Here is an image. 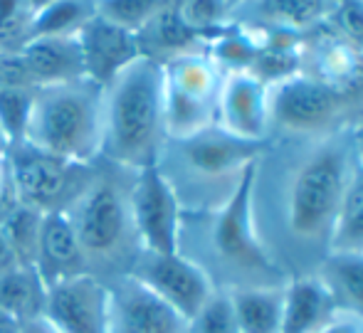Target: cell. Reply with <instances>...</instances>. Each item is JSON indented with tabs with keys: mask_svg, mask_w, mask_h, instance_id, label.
Here are the masks:
<instances>
[{
	"mask_svg": "<svg viewBox=\"0 0 363 333\" xmlns=\"http://www.w3.org/2000/svg\"><path fill=\"white\" fill-rule=\"evenodd\" d=\"M134 173L99 158L79 196L65 208L79 239L86 274L106 284L129 274L141 254L129 205Z\"/></svg>",
	"mask_w": 363,
	"mask_h": 333,
	"instance_id": "6da1fadb",
	"label": "cell"
},
{
	"mask_svg": "<svg viewBox=\"0 0 363 333\" xmlns=\"http://www.w3.org/2000/svg\"><path fill=\"white\" fill-rule=\"evenodd\" d=\"M163 141V69L136 57L104 86L101 158L126 171H144L156 166Z\"/></svg>",
	"mask_w": 363,
	"mask_h": 333,
	"instance_id": "7a4b0ae2",
	"label": "cell"
},
{
	"mask_svg": "<svg viewBox=\"0 0 363 333\" xmlns=\"http://www.w3.org/2000/svg\"><path fill=\"white\" fill-rule=\"evenodd\" d=\"M104 138V86L89 77L38 86L23 141L69 163L101 158Z\"/></svg>",
	"mask_w": 363,
	"mask_h": 333,
	"instance_id": "3957f363",
	"label": "cell"
},
{
	"mask_svg": "<svg viewBox=\"0 0 363 333\" xmlns=\"http://www.w3.org/2000/svg\"><path fill=\"white\" fill-rule=\"evenodd\" d=\"M262 143L245 141L218 124L186 138H166L156 158V171L176 193L183 213H206L211 198L230 178L259 158Z\"/></svg>",
	"mask_w": 363,
	"mask_h": 333,
	"instance_id": "277c9868",
	"label": "cell"
},
{
	"mask_svg": "<svg viewBox=\"0 0 363 333\" xmlns=\"http://www.w3.org/2000/svg\"><path fill=\"white\" fill-rule=\"evenodd\" d=\"M354 166L349 146L331 141L316 146L294 168L287 186V227L296 239L329 244Z\"/></svg>",
	"mask_w": 363,
	"mask_h": 333,
	"instance_id": "5b68a950",
	"label": "cell"
},
{
	"mask_svg": "<svg viewBox=\"0 0 363 333\" xmlns=\"http://www.w3.org/2000/svg\"><path fill=\"white\" fill-rule=\"evenodd\" d=\"M166 138H186L216 124L225 72L206 50L178 55L161 64Z\"/></svg>",
	"mask_w": 363,
	"mask_h": 333,
	"instance_id": "8992f818",
	"label": "cell"
},
{
	"mask_svg": "<svg viewBox=\"0 0 363 333\" xmlns=\"http://www.w3.org/2000/svg\"><path fill=\"white\" fill-rule=\"evenodd\" d=\"M94 163H69L50 156L30 143L20 141L8 146V171L20 205L40 213H60L79 196Z\"/></svg>",
	"mask_w": 363,
	"mask_h": 333,
	"instance_id": "52a82bcc",
	"label": "cell"
},
{
	"mask_svg": "<svg viewBox=\"0 0 363 333\" xmlns=\"http://www.w3.org/2000/svg\"><path fill=\"white\" fill-rule=\"evenodd\" d=\"M259 161L250 163L240 176L235 191L223 205L213 210L208 218V235L216 254L223 262L259 269L269 266L264 247L259 242L257 222H255V181H257Z\"/></svg>",
	"mask_w": 363,
	"mask_h": 333,
	"instance_id": "ba28073f",
	"label": "cell"
},
{
	"mask_svg": "<svg viewBox=\"0 0 363 333\" xmlns=\"http://www.w3.org/2000/svg\"><path fill=\"white\" fill-rule=\"evenodd\" d=\"M129 274L144 281L153 294L161 296L186 321H191L218 289L213 276L201 264L181 252H141Z\"/></svg>",
	"mask_w": 363,
	"mask_h": 333,
	"instance_id": "9c48e42d",
	"label": "cell"
},
{
	"mask_svg": "<svg viewBox=\"0 0 363 333\" xmlns=\"http://www.w3.org/2000/svg\"><path fill=\"white\" fill-rule=\"evenodd\" d=\"M131 220L141 252L173 254L178 252V232H181V205L156 166L134 173L129 191Z\"/></svg>",
	"mask_w": 363,
	"mask_h": 333,
	"instance_id": "30bf717a",
	"label": "cell"
},
{
	"mask_svg": "<svg viewBox=\"0 0 363 333\" xmlns=\"http://www.w3.org/2000/svg\"><path fill=\"white\" fill-rule=\"evenodd\" d=\"M45 319L60 333H109V284L77 274L48 286Z\"/></svg>",
	"mask_w": 363,
	"mask_h": 333,
	"instance_id": "8fae6325",
	"label": "cell"
},
{
	"mask_svg": "<svg viewBox=\"0 0 363 333\" xmlns=\"http://www.w3.org/2000/svg\"><path fill=\"white\" fill-rule=\"evenodd\" d=\"M344 96L326 81L306 74H291L269 86L272 124L289 131H316L331 124L341 111Z\"/></svg>",
	"mask_w": 363,
	"mask_h": 333,
	"instance_id": "7c38bea8",
	"label": "cell"
},
{
	"mask_svg": "<svg viewBox=\"0 0 363 333\" xmlns=\"http://www.w3.org/2000/svg\"><path fill=\"white\" fill-rule=\"evenodd\" d=\"M109 333H188V321L144 281L124 274L109 281Z\"/></svg>",
	"mask_w": 363,
	"mask_h": 333,
	"instance_id": "4fadbf2b",
	"label": "cell"
},
{
	"mask_svg": "<svg viewBox=\"0 0 363 333\" xmlns=\"http://www.w3.org/2000/svg\"><path fill=\"white\" fill-rule=\"evenodd\" d=\"M216 124L245 141L264 143L272 126L269 86L250 69L225 72L218 96Z\"/></svg>",
	"mask_w": 363,
	"mask_h": 333,
	"instance_id": "5bb4252c",
	"label": "cell"
},
{
	"mask_svg": "<svg viewBox=\"0 0 363 333\" xmlns=\"http://www.w3.org/2000/svg\"><path fill=\"white\" fill-rule=\"evenodd\" d=\"M77 40L84 60V74L101 86L109 84L126 64L141 57L136 33L101 18L99 13L86 20L84 28L77 33Z\"/></svg>",
	"mask_w": 363,
	"mask_h": 333,
	"instance_id": "9a60e30c",
	"label": "cell"
},
{
	"mask_svg": "<svg viewBox=\"0 0 363 333\" xmlns=\"http://www.w3.org/2000/svg\"><path fill=\"white\" fill-rule=\"evenodd\" d=\"M20 60L35 86L72 81L84 74V60L77 35H40L20 47Z\"/></svg>",
	"mask_w": 363,
	"mask_h": 333,
	"instance_id": "2e32d148",
	"label": "cell"
},
{
	"mask_svg": "<svg viewBox=\"0 0 363 333\" xmlns=\"http://www.w3.org/2000/svg\"><path fill=\"white\" fill-rule=\"evenodd\" d=\"M35 269L40 271V276H43L48 286L86 271L79 239H77L74 227L65 210L48 213L43 218Z\"/></svg>",
	"mask_w": 363,
	"mask_h": 333,
	"instance_id": "e0dca14e",
	"label": "cell"
},
{
	"mask_svg": "<svg viewBox=\"0 0 363 333\" xmlns=\"http://www.w3.org/2000/svg\"><path fill=\"white\" fill-rule=\"evenodd\" d=\"M331 13V0H242L230 13V20L242 18V28H264L294 35L319 25Z\"/></svg>",
	"mask_w": 363,
	"mask_h": 333,
	"instance_id": "ac0fdd59",
	"label": "cell"
},
{
	"mask_svg": "<svg viewBox=\"0 0 363 333\" xmlns=\"http://www.w3.org/2000/svg\"><path fill=\"white\" fill-rule=\"evenodd\" d=\"M336 299L319 274L299 276L284 286V321L282 333H316L336 314Z\"/></svg>",
	"mask_w": 363,
	"mask_h": 333,
	"instance_id": "d6986e66",
	"label": "cell"
},
{
	"mask_svg": "<svg viewBox=\"0 0 363 333\" xmlns=\"http://www.w3.org/2000/svg\"><path fill=\"white\" fill-rule=\"evenodd\" d=\"M136 40H139L141 57H148L158 64L168 62V60L178 57V55L193 52V50H206L203 40L183 23L176 5L158 10L136 33Z\"/></svg>",
	"mask_w": 363,
	"mask_h": 333,
	"instance_id": "ffe728a7",
	"label": "cell"
},
{
	"mask_svg": "<svg viewBox=\"0 0 363 333\" xmlns=\"http://www.w3.org/2000/svg\"><path fill=\"white\" fill-rule=\"evenodd\" d=\"M230 299L238 333H282L284 286H235Z\"/></svg>",
	"mask_w": 363,
	"mask_h": 333,
	"instance_id": "44dd1931",
	"label": "cell"
},
{
	"mask_svg": "<svg viewBox=\"0 0 363 333\" xmlns=\"http://www.w3.org/2000/svg\"><path fill=\"white\" fill-rule=\"evenodd\" d=\"M48 284L33 264H18L0 276V309L23 321L45 316Z\"/></svg>",
	"mask_w": 363,
	"mask_h": 333,
	"instance_id": "7402d4cb",
	"label": "cell"
},
{
	"mask_svg": "<svg viewBox=\"0 0 363 333\" xmlns=\"http://www.w3.org/2000/svg\"><path fill=\"white\" fill-rule=\"evenodd\" d=\"M319 276L329 286L341 311H349L363 319V252L329 249Z\"/></svg>",
	"mask_w": 363,
	"mask_h": 333,
	"instance_id": "603a6c76",
	"label": "cell"
},
{
	"mask_svg": "<svg viewBox=\"0 0 363 333\" xmlns=\"http://www.w3.org/2000/svg\"><path fill=\"white\" fill-rule=\"evenodd\" d=\"M329 249L363 252V161H356L331 230Z\"/></svg>",
	"mask_w": 363,
	"mask_h": 333,
	"instance_id": "cb8c5ba5",
	"label": "cell"
},
{
	"mask_svg": "<svg viewBox=\"0 0 363 333\" xmlns=\"http://www.w3.org/2000/svg\"><path fill=\"white\" fill-rule=\"evenodd\" d=\"M96 13V0H55L35 13L30 38L40 35H77Z\"/></svg>",
	"mask_w": 363,
	"mask_h": 333,
	"instance_id": "d4e9b609",
	"label": "cell"
},
{
	"mask_svg": "<svg viewBox=\"0 0 363 333\" xmlns=\"http://www.w3.org/2000/svg\"><path fill=\"white\" fill-rule=\"evenodd\" d=\"M43 218L45 213L28 205H15L5 220L0 222V232L8 239V244L13 247L15 257L20 264H33L38 257V244H40V230H43Z\"/></svg>",
	"mask_w": 363,
	"mask_h": 333,
	"instance_id": "484cf974",
	"label": "cell"
},
{
	"mask_svg": "<svg viewBox=\"0 0 363 333\" xmlns=\"http://www.w3.org/2000/svg\"><path fill=\"white\" fill-rule=\"evenodd\" d=\"M176 8L183 23L203 40V47L208 38H213L230 23V8L225 0H178Z\"/></svg>",
	"mask_w": 363,
	"mask_h": 333,
	"instance_id": "4316f807",
	"label": "cell"
},
{
	"mask_svg": "<svg viewBox=\"0 0 363 333\" xmlns=\"http://www.w3.org/2000/svg\"><path fill=\"white\" fill-rule=\"evenodd\" d=\"M166 5V0H96V13L121 28L139 33L141 28Z\"/></svg>",
	"mask_w": 363,
	"mask_h": 333,
	"instance_id": "83f0119b",
	"label": "cell"
},
{
	"mask_svg": "<svg viewBox=\"0 0 363 333\" xmlns=\"http://www.w3.org/2000/svg\"><path fill=\"white\" fill-rule=\"evenodd\" d=\"M188 333H238L230 291L216 289L208 304L188 321Z\"/></svg>",
	"mask_w": 363,
	"mask_h": 333,
	"instance_id": "f1b7e54d",
	"label": "cell"
},
{
	"mask_svg": "<svg viewBox=\"0 0 363 333\" xmlns=\"http://www.w3.org/2000/svg\"><path fill=\"white\" fill-rule=\"evenodd\" d=\"M334 23L346 43L363 52V0H336Z\"/></svg>",
	"mask_w": 363,
	"mask_h": 333,
	"instance_id": "f546056e",
	"label": "cell"
},
{
	"mask_svg": "<svg viewBox=\"0 0 363 333\" xmlns=\"http://www.w3.org/2000/svg\"><path fill=\"white\" fill-rule=\"evenodd\" d=\"M316 333H363V319L349 311H339L329 324Z\"/></svg>",
	"mask_w": 363,
	"mask_h": 333,
	"instance_id": "4dcf8cb0",
	"label": "cell"
},
{
	"mask_svg": "<svg viewBox=\"0 0 363 333\" xmlns=\"http://www.w3.org/2000/svg\"><path fill=\"white\" fill-rule=\"evenodd\" d=\"M18 257H15L13 247L8 244V239L3 237V232H0V276L5 274V271H10L13 266H18Z\"/></svg>",
	"mask_w": 363,
	"mask_h": 333,
	"instance_id": "1f68e13d",
	"label": "cell"
},
{
	"mask_svg": "<svg viewBox=\"0 0 363 333\" xmlns=\"http://www.w3.org/2000/svg\"><path fill=\"white\" fill-rule=\"evenodd\" d=\"M20 333H60V331L55 329L45 316H38V319L23 321V324H20Z\"/></svg>",
	"mask_w": 363,
	"mask_h": 333,
	"instance_id": "d6a6232c",
	"label": "cell"
},
{
	"mask_svg": "<svg viewBox=\"0 0 363 333\" xmlns=\"http://www.w3.org/2000/svg\"><path fill=\"white\" fill-rule=\"evenodd\" d=\"M0 333H20V321L0 309Z\"/></svg>",
	"mask_w": 363,
	"mask_h": 333,
	"instance_id": "836d02e7",
	"label": "cell"
},
{
	"mask_svg": "<svg viewBox=\"0 0 363 333\" xmlns=\"http://www.w3.org/2000/svg\"><path fill=\"white\" fill-rule=\"evenodd\" d=\"M50 3H55V0H30V5H33V13H40V10L48 8Z\"/></svg>",
	"mask_w": 363,
	"mask_h": 333,
	"instance_id": "e575fe53",
	"label": "cell"
},
{
	"mask_svg": "<svg viewBox=\"0 0 363 333\" xmlns=\"http://www.w3.org/2000/svg\"><path fill=\"white\" fill-rule=\"evenodd\" d=\"M356 146H359V161H363V129L359 131V138H356Z\"/></svg>",
	"mask_w": 363,
	"mask_h": 333,
	"instance_id": "d590c367",
	"label": "cell"
},
{
	"mask_svg": "<svg viewBox=\"0 0 363 333\" xmlns=\"http://www.w3.org/2000/svg\"><path fill=\"white\" fill-rule=\"evenodd\" d=\"M225 3H228V8H230V13H233L235 8H238L240 3H242V0H225Z\"/></svg>",
	"mask_w": 363,
	"mask_h": 333,
	"instance_id": "8d00e7d4",
	"label": "cell"
},
{
	"mask_svg": "<svg viewBox=\"0 0 363 333\" xmlns=\"http://www.w3.org/2000/svg\"><path fill=\"white\" fill-rule=\"evenodd\" d=\"M0 151H8V141L3 138V133H0Z\"/></svg>",
	"mask_w": 363,
	"mask_h": 333,
	"instance_id": "74e56055",
	"label": "cell"
}]
</instances>
